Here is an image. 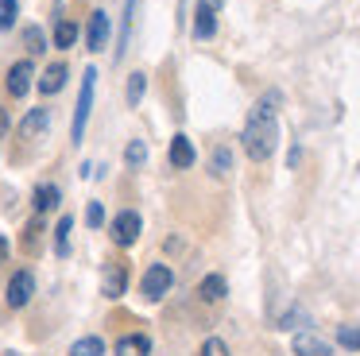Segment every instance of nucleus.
<instances>
[{"instance_id": "1", "label": "nucleus", "mask_w": 360, "mask_h": 356, "mask_svg": "<svg viewBox=\"0 0 360 356\" xmlns=\"http://www.w3.org/2000/svg\"><path fill=\"white\" fill-rule=\"evenodd\" d=\"M275 105H279V93H264V97L256 101V108L248 113V124H244V151H248V159L264 163L271 159L275 144H279V120H275Z\"/></svg>"}, {"instance_id": "2", "label": "nucleus", "mask_w": 360, "mask_h": 356, "mask_svg": "<svg viewBox=\"0 0 360 356\" xmlns=\"http://www.w3.org/2000/svg\"><path fill=\"white\" fill-rule=\"evenodd\" d=\"M94 89H97V74L86 70V82H82V93H78V108H74V144H82L86 136V120H89V108H94Z\"/></svg>"}, {"instance_id": "3", "label": "nucleus", "mask_w": 360, "mask_h": 356, "mask_svg": "<svg viewBox=\"0 0 360 356\" xmlns=\"http://www.w3.org/2000/svg\"><path fill=\"white\" fill-rule=\"evenodd\" d=\"M171 283H174L171 267H167V263H151V267L143 271V283H140V291H143V298H148V302H159L167 291H171Z\"/></svg>"}, {"instance_id": "4", "label": "nucleus", "mask_w": 360, "mask_h": 356, "mask_svg": "<svg viewBox=\"0 0 360 356\" xmlns=\"http://www.w3.org/2000/svg\"><path fill=\"white\" fill-rule=\"evenodd\" d=\"M140 229H143V221H140V213H132V209H124V213H117L112 217V244L117 248H132L136 240H140Z\"/></svg>"}, {"instance_id": "5", "label": "nucleus", "mask_w": 360, "mask_h": 356, "mask_svg": "<svg viewBox=\"0 0 360 356\" xmlns=\"http://www.w3.org/2000/svg\"><path fill=\"white\" fill-rule=\"evenodd\" d=\"M32 294H35V275L32 271H16V275L8 279V306L12 310H24L27 302H32Z\"/></svg>"}, {"instance_id": "6", "label": "nucleus", "mask_w": 360, "mask_h": 356, "mask_svg": "<svg viewBox=\"0 0 360 356\" xmlns=\"http://www.w3.org/2000/svg\"><path fill=\"white\" fill-rule=\"evenodd\" d=\"M128 286V263H105L101 267V294L105 298H120Z\"/></svg>"}, {"instance_id": "7", "label": "nucleus", "mask_w": 360, "mask_h": 356, "mask_svg": "<svg viewBox=\"0 0 360 356\" xmlns=\"http://www.w3.org/2000/svg\"><path fill=\"white\" fill-rule=\"evenodd\" d=\"M217 8H221V0H202V4H198V20H194L198 39H210L213 31H217Z\"/></svg>"}, {"instance_id": "8", "label": "nucleus", "mask_w": 360, "mask_h": 356, "mask_svg": "<svg viewBox=\"0 0 360 356\" xmlns=\"http://www.w3.org/2000/svg\"><path fill=\"white\" fill-rule=\"evenodd\" d=\"M32 77H35L32 58H20L16 66L8 70V93H12V97H24V93L32 89Z\"/></svg>"}, {"instance_id": "9", "label": "nucleus", "mask_w": 360, "mask_h": 356, "mask_svg": "<svg viewBox=\"0 0 360 356\" xmlns=\"http://www.w3.org/2000/svg\"><path fill=\"white\" fill-rule=\"evenodd\" d=\"M295 356H333V348H329V341L314 337V333H298L295 337Z\"/></svg>"}, {"instance_id": "10", "label": "nucleus", "mask_w": 360, "mask_h": 356, "mask_svg": "<svg viewBox=\"0 0 360 356\" xmlns=\"http://www.w3.org/2000/svg\"><path fill=\"white\" fill-rule=\"evenodd\" d=\"M86 43H89V51H101V46L109 43V15H105V12H94V15H89Z\"/></svg>"}, {"instance_id": "11", "label": "nucleus", "mask_w": 360, "mask_h": 356, "mask_svg": "<svg viewBox=\"0 0 360 356\" xmlns=\"http://www.w3.org/2000/svg\"><path fill=\"white\" fill-rule=\"evenodd\" d=\"M117 356H151V341L143 333H128L117 341Z\"/></svg>"}, {"instance_id": "12", "label": "nucleus", "mask_w": 360, "mask_h": 356, "mask_svg": "<svg viewBox=\"0 0 360 356\" xmlns=\"http://www.w3.org/2000/svg\"><path fill=\"white\" fill-rule=\"evenodd\" d=\"M171 167H179V170L194 167V144H190L186 136H174L171 139Z\"/></svg>"}, {"instance_id": "13", "label": "nucleus", "mask_w": 360, "mask_h": 356, "mask_svg": "<svg viewBox=\"0 0 360 356\" xmlns=\"http://www.w3.org/2000/svg\"><path fill=\"white\" fill-rule=\"evenodd\" d=\"M63 85H66V66H63V62H51L47 74H43V82H39V93H47V97H51V93H58Z\"/></svg>"}, {"instance_id": "14", "label": "nucleus", "mask_w": 360, "mask_h": 356, "mask_svg": "<svg viewBox=\"0 0 360 356\" xmlns=\"http://www.w3.org/2000/svg\"><path fill=\"white\" fill-rule=\"evenodd\" d=\"M43 128H47V108H32V113L24 116V124H20V136L35 139V136H43Z\"/></svg>"}, {"instance_id": "15", "label": "nucleus", "mask_w": 360, "mask_h": 356, "mask_svg": "<svg viewBox=\"0 0 360 356\" xmlns=\"http://www.w3.org/2000/svg\"><path fill=\"white\" fill-rule=\"evenodd\" d=\"M58 205V186L55 182H43L35 186V213H47V209Z\"/></svg>"}, {"instance_id": "16", "label": "nucleus", "mask_w": 360, "mask_h": 356, "mask_svg": "<svg viewBox=\"0 0 360 356\" xmlns=\"http://www.w3.org/2000/svg\"><path fill=\"white\" fill-rule=\"evenodd\" d=\"M198 291H202L205 302H221V298H225V291H229V286H225V275H205Z\"/></svg>"}, {"instance_id": "17", "label": "nucleus", "mask_w": 360, "mask_h": 356, "mask_svg": "<svg viewBox=\"0 0 360 356\" xmlns=\"http://www.w3.org/2000/svg\"><path fill=\"white\" fill-rule=\"evenodd\" d=\"M105 352V341L101 337H82L70 345V356H101Z\"/></svg>"}, {"instance_id": "18", "label": "nucleus", "mask_w": 360, "mask_h": 356, "mask_svg": "<svg viewBox=\"0 0 360 356\" xmlns=\"http://www.w3.org/2000/svg\"><path fill=\"white\" fill-rule=\"evenodd\" d=\"M74 39H78V27H74L70 20H58L55 23V46L66 51V46H74Z\"/></svg>"}, {"instance_id": "19", "label": "nucleus", "mask_w": 360, "mask_h": 356, "mask_svg": "<svg viewBox=\"0 0 360 356\" xmlns=\"http://www.w3.org/2000/svg\"><path fill=\"white\" fill-rule=\"evenodd\" d=\"M70 217H63V221H58V229H55V252L58 255H70Z\"/></svg>"}, {"instance_id": "20", "label": "nucleus", "mask_w": 360, "mask_h": 356, "mask_svg": "<svg viewBox=\"0 0 360 356\" xmlns=\"http://www.w3.org/2000/svg\"><path fill=\"white\" fill-rule=\"evenodd\" d=\"M24 46H27V54H43V51H47V39H43V31L35 27V23L24 31Z\"/></svg>"}, {"instance_id": "21", "label": "nucleus", "mask_w": 360, "mask_h": 356, "mask_svg": "<svg viewBox=\"0 0 360 356\" xmlns=\"http://www.w3.org/2000/svg\"><path fill=\"white\" fill-rule=\"evenodd\" d=\"M210 167H213V174H217V178L229 174V167H233V155H229V147H217V151H213Z\"/></svg>"}, {"instance_id": "22", "label": "nucleus", "mask_w": 360, "mask_h": 356, "mask_svg": "<svg viewBox=\"0 0 360 356\" xmlns=\"http://www.w3.org/2000/svg\"><path fill=\"white\" fill-rule=\"evenodd\" d=\"M39 232H43V224H39V221H32V224L24 229V240H20V244H24V252H27V255L39 252Z\"/></svg>"}, {"instance_id": "23", "label": "nucleus", "mask_w": 360, "mask_h": 356, "mask_svg": "<svg viewBox=\"0 0 360 356\" xmlns=\"http://www.w3.org/2000/svg\"><path fill=\"white\" fill-rule=\"evenodd\" d=\"M16 12H20L16 0H0V31H8L16 23Z\"/></svg>"}, {"instance_id": "24", "label": "nucleus", "mask_w": 360, "mask_h": 356, "mask_svg": "<svg viewBox=\"0 0 360 356\" xmlns=\"http://www.w3.org/2000/svg\"><path fill=\"white\" fill-rule=\"evenodd\" d=\"M337 345L360 348V325H345V329H337Z\"/></svg>"}, {"instance_id": "25", "label": "nucleus", "mask_w": 360, "mask_h": 356, "mask_svg": "<svg viewBox=\"0 0 360 356\" xmlns=\"http://www.w3.org/2000/svg\"><path fill=\"white\" fill-rule=\"evenodd\" d=\"M143 97V74H132L128 77V105H140Z\"/></svg>"}, {"instance_id": "26", "label": "nucleus", "mask_w": 360, "mask_h": 356, "mask_svg": "<svg viewBox=\"0 0 360 356\" xmlns=\"http://www.w3.org/2000/svg\"><path fill=\"white\" fill-rule=\"evenodd\" d=\"M202 356H229V345H225L221 337H210V341L202 345Z\"/></svg>"}, {"instance_id": "27", "label": "nucleus", "mask_w": 360, "mask_h": 356, "mask_svg": "<svg viewBox=\"0 0 360 356\" xmlns=\"http://www.w3.org/2000/svg\"><path fill=\"white\" fill-rule=\"evenodd\" d=\"M86 221L94 224V229H101V224H105V209H101V201H89V209H86Z\"/></svg>"}, {"instance_id": "28", "label": "nucleus", "mask_w": 360, "mask_h": 356, "mask_svg": "<svg viewBox=\"0 0 360 356\" xmlns=\"http://www.w3.org/2000/svg\"><path fill=\"white\" fill-rule=\"evenodd\" d=\"M143 155H148V151H143V144H140V139H132V144H128V163H132V167H140Z\"/></svg>"}, {"instance_id": "29", "label": "nucleus", "mask_w": 360, "mask_h": 356, "mask_svg": "<svg viewBox=\"0 0 360 356\" xmlns=\"http://www.w3.org/2000/svg\"><path fill=\"white\" fill-rule=\"evenodd\" d=\"M4 260H8V240L0 236V263H4Z\"/></svg>"}, {"instance_id": "30", "label": "nucleus", "mask_w": 360, "mask_h": 356, "mask_svg": "<svg viewBox=\"0 0 360 356\" xmlns=\"http://www.w3.org/2000/svg\"><path fill=\"white\" fill-rule=\"evenodd\" d=\"M4 356H20V352H4Z\"/></svg>"}]
</instances>
